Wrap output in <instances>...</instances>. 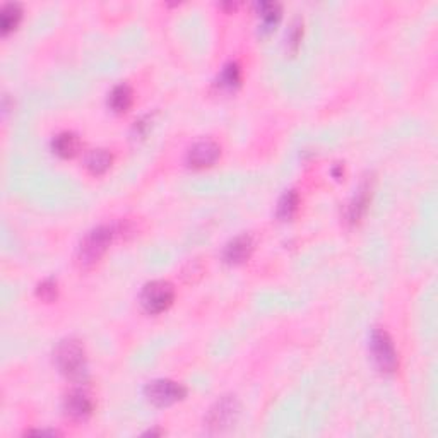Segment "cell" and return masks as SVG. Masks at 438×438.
<instances>
[{
  "label": "cell",
  "instance_id": "cell-8",
  "mask_svg": "<svg viewBox=\"0 0 438 438\" xmlns=\"http://www.w3.org/2000/svg\"><path fill=\"white\" fill-rule=\"evenodd\" d=\"M252 252H253V240L250 235L245 233V235H238L228 241L226 247H224L223 250V260L231 265L241 264V262H245L252 255Z\"/></svg>",
  "mask_w": 438,
  "mask_h": 438
},
{
  "label": "cell",
  "instance_id": "cell-12",
  "mask_svg": "<svg viewBox=\"0 0 438 438\" xmlns=\"http://www.w3.org/2000/svg\"><path fill=\"white\" fill-rule=\"evenodd\" d=\"M132 101H134L132 88H130L129 84H124V83L115 86V88L112 89V93H110V96H108L110 108H112L115 113L127 112V110L132 106Z\"/></svg>",
  "mask_w": 438,
  "mask_h": 438
},
{
  "label": "cell",
  "instance_id": "cell-1",
  "mask_svg": "<svg viewBox=\"0 0 438 438\" xmlns=\"http://www.w3.org/2000/svg\"><path fill=\"white\" fill-rule=\"evenodd\" d=\"M55 365L65 379L84 382L88 379V362L84 347L77 339H65L55 347Z\"/></svg>",
  "mask_w": 438,
  "mask_h": 438
},
{
  "label": "cell",
  "instance_id": "cell-16",
  "mask_svg": "<svg viewBox=\"0 0 438 438\" xmlns=\"http://www.w3.org/2000/svg\"><path fill=\"white\" fill-rule=\"evenodd\" d=\"M298 204H300V197H298L296 190H288L284 195L279 199V204H277V218L282 221L292 219L296 212Z\"/></svg>",
  "mask_w": 438,
  "mask_h": 438
},
{
  "label": "cell",
  "instance_id": "cell-10",
  "mask_svg": "<svg viewBox=\"0 0 438 438\" xmlns=\"http://www.w3.org/2000/svg\"><path fill=\"white\" fill-rule=\"evenodd\" d=\"M370 194H371L370 183L363 182L362 187H359L358 192H356L355 199L351 200L350 206H347V211H346L347 223L356 224L359 219L363 218V214L367 212L368 202H370Z\"/></svg>",
  "mask_w": 438,
  "mask_h": 438
},
{
  "label": "cell",
  "instance_id": "cell-5",
  "mask_svg": "<svg viewBox=\"0 0 438 438\" xmlns=\"http://www.w3.org/2000/svg\"><path fill=\"white\" fill-rule=\"evenodd\" d=\"M144 396L154 406L166 408L175 403H180L187 396V388L182 384L173 382V380L158 379L144 387Z\"/></svg>",
  "mask_w": 438,
  "mask_h": 438
},
{
  "label": "cell",
  "instance_id": "cell-13",
  "mask_svg": "<svg viewBox=\"0 0 438 438\" xmlns=\"http://www.w3.org/2000/svg\"><path fill=\"white\" fill-rule=\"evenodd\" d=\"M23 18V9L19 4L11 2L6 4L0 11V30H2V35H7V33L16 30L19 21Z\"/></svg>",
  "mask_w": 438,
  "mask_h": 438
},
{
  "label": "cell",
  "instance_id": "cell-9",
  "mask_svg": "<svg viewBox=\"0 0 438 438\" xmlns=\"http://www.w3.org/2000/svg\"><path fill=\"white\" fill-rule=\"evenodd\" d=\"M93 400L91 397L81 391H74L65 396L64 411L65 415L74 417V420H86L93 415Z\"/></svg>",
  "mask_w": 438,
  "mask_h": 438
},
{
  "label": "cell",
  "instance_id": "cell-6",
  "mask_svg": "<svg viewBox=\"0 0 438 438\" xmlns=\"http://www.w3.org/2000/svg\"><path fill=\"white\" fill-rule=\"evenodd\" d=\"M238 411L240 406L235 397H221L218 403L209 409L206 416V427L211 432H223V430L230 428L235 423L236 417H238Z\"/></svg>",
  "mask_w": 438,
  "mask_h": 438
},
{
  "label": "cell",
  "instance_id": "cell-18",
  "mask_svg": "<svg viewBox=\"0 0 438 438\" xmlns=\"http://www.w3.org/2000/svg\"><path fill=\"white\" fill-rule=\"evenodd\" d=\"M36 294L38 298H42L43 301H53L59 294V288H57V281L55 279H45L38 284L36 288Z\"/></svg>",
  "mask_w": 438,
  "mask_h": 438
},
{
  "label": "cell",
  "instance_id": "cell-3",
  "mask_svg": "<svg viewBox=\"0 0 438 438\" xmlns=\"http://www.w3.org/2000/svg\"><path fill=\"white\" fill-rule=\"evenodd\" d=\"M175 300V288L168 281L147 282L141 293V305L147 313H161Z\"/></svg>",
  "mask_w": 438,
  "mask_h": 438
},
{
  "label": "cell",
  "instance_id": "cell-7",
  "mask_svg": "<svg viewBox=\"0 0 438 438\" xmlns=\"http://www.w3.org/2000/svg\"><path fill=\"white\" fill-rule=\"evenodd\" d=\"M221 147L212 141H199L188 149L187 163L192 168H206L218 161Z\"/></svg>",
  "mask_w": 438,
  "mask_h": 438
},
{
  "label": "cell",
  "instance_id": "cell-19",
  "mask_svg": "<svg viewBox=\"0 0 438 438\" xmlns=\"http://www.w3.org/2000/svg\"><path fill=\"white\" fill-rule=\"evenodd\" d=\"M301 33H303V24L301 19L296 18L289 28V35H288V45L292 47L293 52L298 50V45L301 42Z\"/></svg>",
  "mask_w": 438,
  "mask_h": 438
},
{
  "label": "cell",
  "instance_id": "cell-2",
  "mask_svg": "<svg viewBox=\"0 0 438 438\" xmlns=\"http://www.w3.org/2000/svg\"><path fill=\"white\" fill-rule=\"evenodd\" d=\"M115 230L112 226H98L89 231L77 248V260L83 267H91L103 257L106 248L112 243Z\"/></svg>",
  "mask_w": 438,
  "mask_h": 438
},
{
  "label": "cell",
  "instance_id": "cell-4",
  "mask_svg": "<svg viewBox=\"0 0 438 438\" xmlns=\"http://www.w3.org/2000/svg\"><path fill=\"white\" fill-rule=\"evenodd\" d=\"M370 353L376 368L386 374H392L397 368V353L391 335L384 329H374L370 335Z\"/></svg>",
  "mask_w": 438,
  "mask_h": 438
},
{
  "label": "cell",
  "instance_id": "cell-14",
  "mask_svg": "<svg viewBox=\"0 0 438 438\" xmlns=\"http://www.w3.org/2000/svg\"><path fill=\"white\" fill-rule=\"evenodd\" d=\"M113 158L106 149H94L86 156V168L93 175H101L112 165Z\"/></svg>",
  "mask_w": 438,
  "mask_h": 438
},
{
  "label": "cell",
  "instance_id": "cell-17",
  "mask_svg": "<svg viewBox=\"0 0 438 438\" xmlns=\"http://www.w3.org/2000/svg\"><path fill=\"white\" fill-rule=\"evenodd\" d=\"M240 81H241V72H240L238 65L228 64V65H224L223 71H221L219 74L218 84H219V88H223V89H235L236 86L240 84Z\"/></svg>",
  "mask_w": 438,
  "mask_h": 438
},
{
  "label": "cell",
  "instance_id": "cell-11",
  "mask_svg": "<svg viewBox=\"0 0 438 438\" xmlns=\"http://www.w3.org/2000/svg\"><path fill=\"white\" fill-rule=\"evenodd\" d=\"M52 149L60 158H74L81 149V141L76 134L62 132L53 137Z\"/></svg>",
  "mask_w": 438,
  "mask_h": 438
},
{
  "label": "cell",
  "instance_id": "cell-15",
  "mask_svg": "<svg viewBox=\"0 0 438 438\" xmlns=\"http://www.w3.org/2000/svg\"><path fill=\"white\" fill-rule=\"evenodd\" d=\"M260 19H262V30L271 31L281 19V6L276 2H260L257 4Z\"/></svg>",
  "mask_w": 438,
  "mask_h": 438
}]
</instances>
